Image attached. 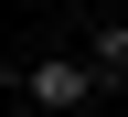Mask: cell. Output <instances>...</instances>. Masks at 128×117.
<instances>
[{
    "label": "cell",
    "instance_id": "1",
    "mask_svg": "<svg viewBox=\"0 0 128 117\" xmlns=\"http://www.w3.org/2000/svg\"><path fill=\"white\" fill-rule=\"evenodd\" d=\"M22 96H32V107H86L96 75H86V53H32L22 64Z\"/></svg>",
    "mask_w": 128,
    "mask_h": 117
},
{
    "label": "cell",
    "instance_id": "2",
    "mask_svg": "<svg viewBox=\"0 0 128 117\" xmlns=\"http://www.w3.org/2000/svg\"><path fill=\"white\" fill-rule=\"evenodd\" d=\"M86 75H96V85L128 75V21H96V32H86Z\"/></svg>",
    "mask_w": 128,
    "mask_h": 117
},
{
    "label": "cell",
    "instance_id": "3",
    "mask_svg": "<svg viewBox=\"0 0 128 117\" xmlns=\"http://www.w3.org/2000/svg\"><path fill=\"white\" fill-rule=\"evenodd\" d=\"M11 11H32V0H11Z\"/></svg>",
    "mask_w": 128,
    "mask_h": 117
}]
</instances>
